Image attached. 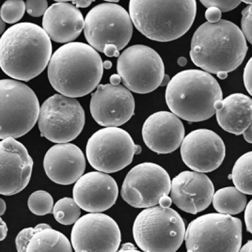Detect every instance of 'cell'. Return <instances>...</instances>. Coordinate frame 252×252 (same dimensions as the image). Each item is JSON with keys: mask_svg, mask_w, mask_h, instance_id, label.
<instances>
[{"mask_svg": "<svg viewBox=\"0 0 252 252\" xmlns=\"http://www.w3.org/2000/svg\"><path fill=\"white\" fill-rule=\"evenodd\" d=\"M52 57L50 37L32 23L15 24L0 39V66L6 75L29 82L46 69Z\"/></svg>", "mask_w": 252, "mask_h": 252, "instance_id": "cell-1", "label": "cell"}, {"mask_svg": "<svg viewBox=\"0 0 252 252\" xmlns=\"http://www.w3.org/2000/svg\"><path fill=\"white\" fill-rule=\"evenodd\" d=\"M47 73L56 91L67 97H82L98 87L103 76V62L90 45L70 42L55 52Z\"/></svg>", "mask_w": 252, "mask_h": 252, "instance_id": "cell-2", "label": "cell"}, {"mask_svg": "<svg viewBox=\"0 0 252 252\" xmlns=\"http://www.w3.org/2000/svg\"><path fill=\"white\" fill-rule=\"evenodd\" d=\"M247 40L236 25L226 20L206 22L195 31L190 56L193 64L207 73H230L244 62Z\"/></svg>", "mask_w": 252, "mask_h": 252, "instance_id": "cell-3", "label": "cell"}, {"mask_svg": "<svg viewBox=\"0 0 252 252\" xmlns=\"http://www.w3.org/2000/svg\"><path fill=\"white\" fill-rule=\"evenodd\" d=\"M222 91L211 74L199 69L177 73L166 88V104L178 118L190 123L208 120L216 113L214 103L222 100Z\"/></svg>", "mask_w": 252, "mask_h": 252, "instance_id": "cell-4", "label": "cell"}, {"mask_svg": "<svg viewBox=\"0 0 252 252\" xmlns=\"http://www.w3.org/2000/svg\"><path fill=\"white\" fill-rule=\"evenodd\" d=\"M129 15L139 32L154 41L170 42L186 34L196 15L194 0L129 2Z\"/></svg>", "mask_w": 252, "mask_h": 252, "instance_id": "cell-5", "label": "cell"}, {"mask_svg": "<svg viewBox=\"0 0 252 252\" xmlns=\"http://www.w3.org/2000/svg\"><path fill=\"white\" fill-rule=\"evenodd\" d=\"M134 239L146 252H174L185 238L186 225L181 216L170 208L154 207L144 209L135 220Z\"/></svg>", "mask_w": 252, "mask_h": 252, "instance_id": "cell-6", "label": "cell"}, {"mask_svg": "<svg viewBox=\"0 0 252 252\" xmlns=\"http://www.w3.org/2000/svg\"><path fill=\"white\" fill-rule=\"evenodd\" d=\"M37 96L28 85L18 81H0V139L18 138L28 133L40 114Z\"/></svg>", "mask_w": 252, "mask_h": 252, "instance_id": "cell-7", "label": "cell"}, {"mask_svg": "<svg viewBox=\"0 0 252 252\" xmlns=\"http://www.w3.org/2000/svg\"><path fill=\"white\" fill-rule=\"evenodd\" d=\"M187 251L237 252L242 243L240 219L224 214H207L189 224L186 231Z\"/></svg>", "mask_w": 252, "mask_h": 252, "instance_id": "cell-8", "label": "cell"}, {"mask_svg": "<svg viewBox=\"0 0 252 252\" xmlns=\"http://www.w3.org/2000/svg\"><path fill=\"white\" fill-rule=\"evenodd\" d=\"M132 31L129 13L118 4H99L85 19V37L90 46L101 53L107 44H114L119 51L122 50L131 39Z\"/></svg>", "mask_w": 252, "mask_h": 252, "instance_id": "cell-9", "label": "cell"}, {"mask_svg": "<svg viewBox=\"0 0 252 252\" xmlns=\"http://www.w3.org/2000/svg\"><path fill=\"white\" fill-rule=\"evenodd\" d=\"M142 148L135 145L125 130L116 127L103 128L94 132L88 141V161L94 169L106 173L118 172L129 165L134 155Z\"/></svg>", "mask_w": 252, "mask_h": 252, "instance_id": "cell-10", "label": "cell"}, {"mask_svg": "<svg viewBox=\"0 0 252 252\" xmlns=\"http://www.w3.org/2000/svg\"><path fill=\"white\" fill-rule=\"evenodd\" d=\"M117 71L129 91L145 94L160 86L165 67L160 56L145 45L130 46L119 56Z\"/></svg>", "mask_w": 252, "mask_h": 252, "instance_id": "cell-11", "label": "cell"}, {"mask_svg": "<svg viewBox=\"0 0 252 252\" xmlns=\"http://www.w3.org/2000/svg\"><path fill=\"white\" fill-rule=\"evenodd\" d=\"M85 112L75 98L55 94L40 107L38 126L41 136L53 143H67L82 132Z\"/></svg>", "mask_w": 252, "mask_h": 252, "instance_id": "cell-12", "label": "cell"}, {"mask_svg": "<svg viewBox=\"0 0 252 252\" xmlns=\"http://www.w3.org/2000/svg\"><path fill=\"white\" fill-rule=\"evenodd\" d=\"M171 179L166 171L156 163L146 162L135 166L124 181L121 196L135 208H148L159 204L168 195Z\"/></svg>", "mask_w": 252, "mask_h": 252, "instance_id": "cell-13", "label": "cell"}, {"mask_svg": "<svg viewBox=\"0 0 252 252\" xmlns=\"http://www.w3.org/2000/svg\"><path fill=\"white\" fill-rule=\"evenodd\" d=\"M71 240L75 252H115L120 247L121 232L109 216L91 213L79 218L74 224Z\"/></svg>", "mask_w": 252, "mask_h": 252, "instance_id": "cell-14", "label": "cell"}, {"mask_svg": "<svg viewBox=\"0 0 252 252\" xmlns=\"http://www.w3.org/2000/svg\"><path fill=\"white\" fill-rule=\"evenodd\" d=\"M90 109L99 125L117 127L133 116L134 99L131 92L122 85H100L92 94Z\"/></svg>", "mask_w": 252, "mask_h": 252, "instance_id": "cell-15", "label": "cell"}, {"mask_svg": "<svg viewBox=\"0 0 252 252\" xmlns=\"http://www.w3.org/2000/svg\"><path fill=\"white\" fill-rule=\"evenodd\" d=\"M226 148L213 130L200 129L190 132L181 146L182 160L189 168L201 173L217 170L223 161Z\"/></svg>", "mask_w": 252, "mask_h": 252, "instance_id": "cell-16", "label": "cell"}, {"mask_svg": "<svg viewBox=\"0 0 252 252\" xmlns=\"http://www.w3.org/2000/svg\"><path fill=\"white\" fill-rule=\"evenodd\" d=\"M33 162L26 146L15 138L0 143V193L6 196L17 194L28 186Z\"/></svg>", "mask_w": 252, "mask_h": 252, "instance_id": "cell-17", "label": "cell"}, {"mask_svg": "<svg viewBox=\"0 0 252 252\" xmlns=\"http://www.w3.org/2000/svg\"><path fill=\"white\" fill-rule=\"evenodd\" d=\"M171 199L180 209L196 215L208 208L215 188L212 181L201 172L184 171L171 182Z\"/></svg>", "mask_w": 252, "mask_h": 252, "instance_id": "cell-18", "label": "cell"}, {"mask_svg": "<svg viewBox=\"0 0 252 252\" xmlns=\"http://www.w3.org/2000/svg\"><path fill=\"white\" fill-rule=\"evenodd\" d=\"M116 181L102 172H91L76 182L73 199L81 209L91 213L103 212L113 206L118 199Z\"/></svg>", "mask_w": 252, "mask_h": 252, "instance_id": "cell-19", "label": "cell"}, {"mask_svg": "<svg viewBox=\"0 0 252 252\" xmlns=\"http://www.w3.org/2000/svg\"><path fill=\"white\" fill-rule=\"evenodd\" d=\"M142 136L145 145L153 152L168 154L181 145L185 129L181 119L172 112H158L145 121Z\"/></svg>", "mask_w": 252, "mask_h": 252, "instance_id": "cell-20", "label": "cell"}, {"mask_svg": "<svg viewBox=\"0 0 252 252\" xmlns=\"http://www.w3.org/2000/svg\"><path fill=\"white\" fill-rule=\"evenodd\" d=\"M85 168V155L73 144H58L52 146L45 155V172L49 179L60 185L75 183L84 173Z\"/></svg>", "mask_w": 252, "mask_h": 252, "instance_id": "cell-21", "label": "cell"}, {"mask_svg": "<svg viewBox=\"0 0 252 252\" xmlns=\"http://www.w3.org/2000/svg\"><path fill=\"white\" fill-rule=\"evenodd\" d=\"M82 12L69 2L57 1L47 9L42 27L50 39L59 43H70L84 29Z\"/></svg>", "mask_w": 252, "mask_h": 252, "instance_id": "cell-22", "label": "cell"}, {"mask_svg": "<svg viewBox=\"0 0 252 252\" xmlns=\"http://www.w3.org/2000/svg\"><path fill=\"white\" fill-rule=\"evenodd\" d=\"M214 108L220 127L239 136L252 126V101L242 94H234L216 101Z\"/></svg>", "mask_w": 252, "mask_h": 252, "instance_id": "cell-23", "label": "cell"}, {"mask_svg": "<svg viewBox=\"0 0 252 252\" xmlns=\"http://www.w3.org/2000/svg\"><path fill=\"white\" fill-rule=\"evenodd\" d=\"M70 242L62 233L52 228L37 231L31 238L27 252H72Z\"/></svg>", "mask_w": 252, "mask_h": 252, "instance_id": "cell-24", "label": "cell"}, {"mask_svg": "<svg viewBox=\"0 0 252 252\" xmlns=\"http://www.w3.org/2000/svg\"><path fill=\"white\" fill-rule=\"evenodd\" d=\"M214 208L220 214L235 215L242 212L247 204L245 193L240 192L235 187H227L220 189L214 193Z\"/></svg>", "mask_w": 252, "mask_h": 252, "instance_id": "cell-25", "label": "cell"}, {"mask_svg": "<svg viewBox=\"0 0 252 252\" xmlns=\"http://www.w3.org/2000/svg\"><path fill=\"white\" fill-rule=\"evenodd\" d=\"M252 157L250 152L241 156L233 166L231 178L234 185L245 194L252 195Z\"/></svg>", "mask_w": 252, "mask_h": 252, "instance_id": "cell-26", "label": "cell"}, {"mask_svg": "<svg viewBox=\"0 0 252 252\" xmlns=\"http://www.w3.org/2000/svg\"><path fill=\"white\" fill-rule=\"evenodd\" d=\"M80 209L74 199L64 197L56 202L54 206V217L63 225L75 224L80 217Z\"/></svg>", "mask_w": 252, "mask_h": 252, "instance_id": "cell-27", "label": "cell"}, {"mask_svg": "<svg viewBox=\"0 0 252 252\" xmlns=\"http://www.w3.org/2000/svg\"><path fill=\"white\" fill-rule=\"evenodd\" d=\"M28 206L29 210L37 216L52 214L54 208L53 198L46 191H35L29 198Z\"/></svg>", "mask_w": 252, "mask_h": 252, "instance_id": "cell-28", "label": "cell"}, {"mask_svg": "<svg viewBox=\"0 0 252 252\" xmlns=\"http://www.w3.org/2000/svg\"><path fill=\"white\" fill-rule=\"evenodd\" d=\"M26 3L24 1L10 0L4 2L1 10V18L8 24H15L23 17L26 12Z\"/></svg>", "mask_w": 252, "mask_h": 252, "instance_id": "cell-29", "label": "cell"}, {"mask_svg": "<svg viewBox=\"0 0 252 252\" xmlns=\"http://www.w3.org/2000/svg\"><path fill=\"white\" fill-rule=\"evenodd\" d=\"M51 228L50 225L46 223H40L33 228H28L24 229L18 234L15 240L16 247L18 252H27V247L29 242L32 236L34 235L37 231L42 230V229Z\"/></svg>", "mask_w": 252, "mask_h": 252, "instance_id": "cell-30", "label": "cell"}, {"mask_svg": "<svg viewBox=\"0 0 252 252\" xmlns=\"http://www.w3.org/2000/svg\"><path fill=\"white\" fill-rule=\"evenodd\" d=\"M48 9V3L45 0L26 1V10L33 17H39L45 14Z\"/></svg>", "mask_w": 252, "mask_h": 252, "instance_id": "cell-31", "label": "cell"}, {"mask_svg": "<svg viewBox=\"0 0 252 252\" xmlns=\"http://www.w3.org/2000/svg\"><path fill=\"white\" fill-rule=\"evenodd\" d=\"M252 5H249L245 8L242 13V33L245 39H247L250 43L252 44Z\"/></svg>", "mask_w": 252, "mask_h": 252, "instance_id": "cell-32", "label": "cell"}, {"mask_svg": "<svg viewBox=\"0 0 252 252\" xmlns=\"http://www.w3.org/2000/svg\"><path fill=\"white\" fill-rule=\"evenodd\" d=\"M205 7H215L221 12H229L237 7L242 3L241 1H201Z\"/></svg>", "mask_w": 252, "mask_h": 252, "instance_id": "cell-33", "label": "cell"}, {"mask_svg": "<svg viewBox=\"0 0 252 252\" xmlns=\"http://www.w3.org/2000/svg\"><path fill=\"white\" fill-rule=\"evenodd\" d=\"M252 58H251L245 67L244 73L245 86L251 95H252Z\"/></svg>", "mask_w": 252, "mask_h": 252, "instance_id": "cell-34", "label": "cell"}, {"mask_svg": "<svg viewBox=\"0 0 252 252\" xmlns=\"http://www.w3.org/2000/svg\"><path fill=\"white\" fill-rule=\"evenodd\" d=\"M222 12L215 7L208 8L205 13V17L206 19L208 20L209 23L215 24L219 22L221 18Z\"/></svg>", "mask_w": 252, "mask_h": 252, "instance_id": "cell-35", "label": "cell"}, {"mask_svg": "<svg viewBox=\"0 0 252 252\" xmlns=\"http://www.w3.org/2000/svg\"><path fill=\"white\" fill-rule=\"evenodd\" d=\"M252 200L245 207V221L246 224L247 231L252 233Z\"/></svg>", "mask_w": 252, "mask_h": 252, "instance_id": "cell-36", "label": "cell"}, {"mask_svg": "<svg viewBox=\"0 0 252 252\" xmlns=\"http://www.w3.org/2000/svg\"><path fill=\"white\" fill-rule=\"evenodd\" d=\"M103 53L107 56V57H119L120 56L118 47L114 44H107L105 46L103 49Z\"/></svg>", "mask_w": 252, "mask_h": 252, "instance_id": "cell-37", "label": "cell"}, {"mask_svg": "<svg viewBox=\"0 0 252 252\" xmlns=\"http://www.w3.org/2000/svg\"><path fill=\"white\" fill-rule=\"evenodd\" d=\"M172 204V200L168 195H163L160 199H159V204L162 208H169Z\"/></svg>", "mask_w": 252, "mask_h": 252, "instance_id": "cell-38", "label": "cell"}, {"mask_svg": "<svg viewBox=\"0 0 252 252\" xmlns=\"http://www.w3.org/2000/svg\"><path fill=\"white\" fill-rule=\"evenodd\" d=\"M0 232H1V235H0V240L3 241L5 239L6 235L8 233V228L6 226L5 222L1 218V225H0Z\"/></svg>", "mask_w": 252, "mask_h": 252, "instance_id": "cell-39", "label": "cell"}, {"mask_svg": "<svg viewBox=\"0 0 252 252\" xmlns=\"http://www.w3.org/2000/svg\"><path fill=\"white\" fill-rule=\"evenodd\" d=\"M94 1H82V0H77V1H71V3L76 5V8H87L89 7Z\"/></svg>", "mask_w": 252, "mask_h": 252, "instance_id": "cell-40", "label": "cell"}, {"mask_svg": "<svg viewBox=\"0 0 252 252\" xmlns=\"http://www.w3.org/2000/svg\"><path fill=\"white\" fill-rule=\"evenodd\" d=\"M138 251V249H137L136 247L134 246V245L131 243H125L122 246H121V248L120 251Z\"/></svg>", "mask_w": 252, "mask_h": 252, "instance_id": "cell-41", "label": "cell"}, {"mask_svg": "<svg viewBox=\"0 0 252 252\" xmlns=\"http://www.w3.org/2000/svg\"><path fill=\"white\" fill-rule=\"evenodd\" d=\"M121 81H122V79H121V76L119 75H116V74H114V75H112L110 76V84L114 85H120Z\"/></svg>", "mask_w": 252, "mask_h": 252, "instance_id": "cell-42", "label": "cell"}, {"mask_svg": "<svg viewBox=\"0 0 252 252\" xmlns=\"http://www.w3.org/2000/svg\"><path fill=\"white\" fill-rule=\"evenodd\" d=\"M242 134H244V138L247 142H248L249 143H252V126H250L246 130H245L244 133Z\"/></svg>", "mask_w": 252, "mask_h": 252, "instance_id": "cell-43", "label": "cell"}, {"mask_svg": "<svg viewBox=\"0 0 252 252\" xmlns=\"http://www.w3.org/2000/svg\"><path fill=\"white\" fill-rule=\"evenodd\" d=\"M252 240L249 241L246 244L244 245V247H242V249L239 250V251L245 252H252Z\"/></svg>", "mask_w": 252, "mask_h": 252, "instance_id": "cell-44", "label": "cell"}, {"mask_svg": "<svg viewBox=\"0 0 252 252\" xmlns=\"http://www.w3.org/2000/svg\"><path fill=\"white\" fill-rule=\"evenodd\" d=\"M6 211V203L3 199H0V215L3 216Z\"/></svg>", "mask_w": 252, "mask_h": 252, "instance_id": "cell-45", "label": "cell"}, {"mask_svg": "<svg viewBox=\"0 0 252 252\" xmlns=\"http://www.w3.org/2000/svg\"><path fill=\"white\" fill-rule=\"evenodd\" d=\"M187 63H188V60H187L186 58L181 57L178 59V64H179L180 66H185Z\"/></svg>", "mask_w": 252, "mask_h": 252, "instance_id": "cell-46", "label": "cell"}, {"mask_svg": "<svg viewBox=\"0 0 252 252\" xmlns=\"http://www.w3.org/2000/svg\"><path fill=\"white\" fill-rule=\"evenodd\" d=\"M170 77L169 76L167 75H165L163 78V80H162L161 84L160 86L164 87L166 86V85H168V83L170 82Z\"/></svg>", "mask_w": 252, "mask_h": 252, "instance_id": "cell-47", "label": "cell"}, {"mask_svg": "<svg viewBox=\"0 0 252 252\" xmlns=\"http://www.w3.org/2000/svg\"><path fill=\"white\" fill-rule=\"evenodd\" d=\"M103 68L109 69L112 67V63L110 61L107 60L103 63Z\"/></svg>", "mask_w": 252, "mask_h": 252, "instance_id": "cell-48", "label": "cell"}, {"mask_svg": "<svg viewBox=\"0 0 252 252\" xmlns=\"http://www.w3.org/2000/svg\"><path fill=\"white\" fill-rule=\"evenodd\" d=\"M217 75L218 77L220 79V80H224V79L228 77V73H226V72H219Z\"/></svg>", "mask_w": 252, "mask_h": 252, "instance_id": "cell-49", "label": "cell"}, {"mask_svg": "<svg viewBox=\"0 0 252 252\" xmlns=\"http://www.w3.org/2000/svg\"><path fill=\"white\" fill-rule=\"evenodd\" d=\"M4 29H5V22H4L3 20L1 19V21H0V33H1V34L3 33Z\"/></svg>", "mask_w": 252, "mask_h": 252, "instance_id": "cell-50", "label": "cell"}]
</instances>
